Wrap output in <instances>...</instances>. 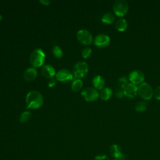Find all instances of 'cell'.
Masks as SVG:
<instances>
[{
    "label": "cell",
    "instance_id": "20",
    "mask_svg": "<svg viewBox=\"0 0 160 160\" xmlns=\"http://www.w3.org/2000/svg\"><path fill=\"white\" fill-rule=\"evenodd\" d=\"M147 107H148V103L146 101H141L136 103L135 106V110L137 112H141L144 111L147 109Z\"/></svg>",
    "mask_w": 160,
    "mask_h": 160
},
{
    "label": "cell",
    "instance_id": "7",
    "mask_svg": "<svg viewBox=\"0 0 160 160\" xmlns=\"http://www.w3.org/2000/svg\"><path fill=\"white\" fill-rule=\"evenodd\" d=\"M76 36L78 40L84 45H89L92 41V34L86 29H81L78 31Z\"/></svg>",
    "mask_w": 160,
    "mask_h": 160
},
{
    "label": "cell",
    "instance_id": "22",
    "mask_svg": "<svg viewBox=\"0 0 160 160\" xmlns=\"http://www.w3.org/2000/svg\"><path fill=\"white\" fill-rule=\"evenodd\" d=\"M30 118H31V112L29 111H24L20 115L19 121L21 122L24 123L28 121Z\"/></svg>",
    "mask_w": 160,
    "mask_h": 160
},
{
    "label": "cell",
    "instance_id": "6",
    "mask_svg": "<svg viewBox=\"0 0 160 160\" xmlns=\"http://www.w3.org/2000/svg\"><path fill=\"white\" fill-rule=\"evenodd\" d=\"M82 97L88 102H92L96 101L99 97V92L98 91L91 87L85 88L81 92Z\"/></svg>",
    "mask_w": 160,
    "mask_h": 160
},
{
    "label": "cell",
    "instance_id": "19",
    "mask_svg": "<svg viewBox=\"0 0 160 160\" xmlns=\"http://www.w3.org/2000/svg\"><path fill=\"white\" fill-rule=\"evenodd\" d=\"M115 20L114 16L111 12H106L103 14L101 21L105 24H112Z\"/></svg>",
    "mask_w": 160,
    "mask_h": 160
},
{
    "label": "cell",
    "instance_id": "3",
    "mask_svg": "<svg viewBox=\"0 0 160 160\" xmlns=\"http://www.w3.org/2000/svg\"><path fill=\"white\" fill-rule=\"evenodd\" d=\"M112 8L116 15L122 17L128 12L129 6L127 2L124 0H116L113 3Z\"/></svg>",
    "mask_w": 160,
    "mask_h": 160
},
{
    "label": "cell",
    "instance_id": "9",
    "mask_svg": "<svg viewBox=\"0 0 160 160\" xmlns=\"http://www.w3.org/2000/svg\"><path fill=\"white\" fill-rule=\"evenodd\" d=\"M110 42V38L104 34H99L97 35L94 39V44L99 48L107 47Z\"/></svg>",
    "mask_w": 160,
    "mask_h": 160
},
{
    "label": "cell",
    "instance_id": "11",
    "mask_svg": "<svg viewBox=\"0 0 160 160\" xmlns=\"http://www.w3.org/2000/svg\"><path fill=\"white\" fill-rule=\"evenodd\" d=\"M111 156L117 160H124L125 156L122 153L121 147L118 144H112L109 149Z\"/></svg>",
    "mask_w": 160,
    "mask_h": 160
},
{
    "label": "cell",
    "instance_id": "1",
    "mask_svg": "<svg viewBox=\"0 0 160 160\" xmlns=\"http://www.w3.org/2000/svg\"><path fill=\"white\" fill-rule=\"evenodd\" d=\"M43 102L42 94L37 91H31L26 96V102L28 109H39L43 104Z\"/></svg>",
    "mask_w": 160,
    "mask_h": 160
},
{
    "label": "cell",
    "instance_id": "18",
    "mask_svg": "<svg viewBox=\"0 0 160 160\" xmlns=\"http://www.w3.org/2000/svg\"><path fill=\"white\" fill-rule=\"evenodd\" d=\"M82 81L79 78H74L71 83V89L74 91H79L82 87Z\"/></svg>",
    "mask_w": 160,
    "mask_h": 160
},
{
    "label": "cell",
    "instance_id": "14",
    "mask_svg": "<svg viewBox=\"0 0 160 160\" xmlns=\"http://www.w3.org/2000/svg\"><path fill=\"white\" fill-rule=\"evenodd\" d=\"M38 75V71L34 68H29L25 70L23 73V78L27 81H34Z\"/></svg>",
    "mask_w": 160,
    "mask_h": 160
},
{
    "label": "cell",
    "instance_id": "21",
    "mask_svg": "<svg viewBox=\"0 0 160 160\" xmlns=\"http://www.w3.org/2000/svg\"><path fill=\"white\" fill-rule=\"evenodd\" d=\"M52 52L54 56L56 58H58V59L61 58L62 56V54H63L62 49L58 46H54L52 49Z\"/></svg>",
    "mask_w": 160,
    "mask_h": 160
},
{
    "label": "cell",
    "instance_id": "17",
    "mask_svg": "<svg viewBox=\"0 0 160 160\" xmlns=\"http://www.w3.org/2000/svg\"><path fill=\"white\" fill-rule=\"evenodd\" d=\"M115 27L118 31L122 32L126 29L128 27V23L124 19H119L115 23Z\"/></svg>",
    "mask_w": 160,
    "mask_h": 160
},
{
    "label": "cell",
    "instance_id": "8",
    "mask_svg": "<svg viewBox=\"0 0 160 160\" xmlns=\"http://www.w3.org/2000/svg\"><path fill=\"white\" fill-rule=\"evenodd\" d=\"M56 79L60 82H69L73 79V75L70 71L66 69H62L56 73Z\"/></svg>",
    "mask_w": 160,
    "mask_h": 160
},
{
    "label": "cell",
    "instance_id": "2",
    "mask_svg": "<svg viewBox=\"0 0 160 160\" xmlns=\"http://www.w3.org/2000/svg\"><path fill=\"white\" fill-rule=\"evenodd\" d=\"M44 61L45 54L41 49L37 48L31 53L29 61L34 68L41 67L44 64Z\"/></svg>",
    "mask_w": 160,
    "mask_h": 160
},
{
    "label": "cell",
    "instance_id": "12",
    "mask_svg": "<svg viewBox=\"0 0 160 160\" xmlns=\"http://www.w3.org/2000/svg\"><path fill=\"white\" fill-rule=\"evenodd\" d=\"M124 94L129 98H134L138 93V86L131 82L128 83L123 89Z\"/></svg>",
    "mask_w": 160,
    "mask_h": 160
},
{
    "label": "cell",
    "instance_id": "27",
    "mask_svg": "<svg viewBox=\"0 0 160 160\" xmlns=\"http://www.w3.org/2000/svg\"><path fill=\"white\" fill-rule=\"evenodd\" d=\"M56 83H57V79L54 78L50 79L48 82V84L49 88H52V87L55 86Z\"/></svg>",
    "mask_w": 160,
    "mask_h": 160
},
{
    "label": "cell",
    "instance_id": "26",
    "mask_svg": "<svg viewBox=\"0 0 160 160\" xmlns=\"http://www.w3.org/2000/svg\"><path fill=\"white\" fill-rule=\"evenodd\" d=\"M115 96H116V97H117L118 98H122L123 96H124L123 90L118 88V89L116 90V91H115Z\"/></svg>",
    "mask_w": 160,
    "mask_h": 160
},
{
    "label": "cell",
    "instance_id": "15",
    "mask_svg": "<svg viewBox=\"0 0 160 160\" xmlns=\"http://www.w3.org/2000/svg\"><path fill=\"white\" fill-rule=\"evenodd\" d=\"M92 83L96 89L101 90L104 88V86L105 85V81L102 76L97 75L93 78Z\"/></svg>",
    "mask_w": 160,
    "mask_h": 160
},
{
    "label": "cell",
    "instance_id": "25",
    "mask_svg": "<svg viewBox=\"0 0 160 160\" xmlns=\"http://www.w3.org/2000/svg\"><path fill=\"white\" fill-rule=\"evenodd\" d=\"M153 96L156 99L160 100V86H158L155 89V90L153 92Z\"/></svg>",
    "mask_w": 160,
    "mask_h": 160
},
{
    "label": "cell",
    "instance_id": "13",
    "mask_svg": "<svg viewBox=\"0 0 160 160\" xmlns=\"http://www.w3.org/2000/svg\"><path fill=\"white\" fill-rule=\"evenodd\" d=\"M41 73L45 78L48 79H51L56 75L54 68L49 64H46L42 67Z\"/></svg>",
    "mask_w": 160,
    "mask_h": 160
},
{
    "label": "cell",
    "instance_id": "10",
    "mask_svg": "<svg viewBox=\"0 0 160 160\" xmlns=\"http://www.w3.org/2000/svg\"><path fill=\"white\" fill-rule=\"evenodd\" d=\"M129 80L134 84H141L144 80V74L139 70H134L129 73Z\"/></svg>",
    "mask_w": 160,
    "mask_h": 160
},
{
    "label": "cell",
    "instance_id": "24",
    "mask_svg": "<svg viewBox=\"0 0 160 160\" xmlns=\"http://www.w3.org/2000/svg\"><path fill=\"white\" fill-rule=\"evenodd\" d=\"M91 52H92V50L90 48H86L83 49L81 52L82 57L84 59H87L90 56Z\"/></svg>",
    "mask_w": 160,
    "mask_h": 160
},
{
    "label": "cell",
    "instance_id": "28",
    "mask_svg": "<svg viewBox=\"0 0 160 160\" xmlns=\"http://www.w3.org/2000/svg\"><path fill=\"white\" fill-rule=\"evenodd\" d=\"M94 160H109L106 155H99L94 158Z\"/></svg>",
    "mask_w": 160,
    "mask_h": 160
},
{
    "label": "cell",
    "instance_id": "5",
    "mask_svg": "<svg viewBox=\"0 0 160 160\" xmlns=\"http://www.w3.org/2000/svg\"><path fill=\"white\" fill-rule=\"evenodd\" d=\"M153 89L147 82H142L138 87V93L144 100H149L153 96Z\"/></svg>",
    "mask_w": 160,
    "mask_h": 160
},
{
    "label": "cell",
    "instance_id": "23",
    "mask_svg": "<svg viewBox=\"0 0 160 160\" xmlns=\"http://www.w3.org/2000/svg\"><path fill=\"white\" fill-rule=\"evenodd\" d=\"M128 79L122 76L121 77L118 81V89H124V88L125 87V86L128 84Z\"/></svg>",
    "mask_w": 160,
    "mask_h": 160
},
{
    "label": "cell",
    "instance_id": "31",
    "mask_svg": "<svg viewBox=\"0 0 160 160\" xmlns=\"http://www.w3.org/2000/svg\"><path fill=\"white\" fill-rule=\"evenodd\" d=\"M115 160H117V159H115Z\"/></svg>",
    "mask_w": 160,
    "mask_h": 160
},
{
    "label": "cell",
    "instance_id": "16",
    "mask_svg": "<svg viewBox=\"0 0 160 160\" xmlns=\"http://www.w3.org/2000/svg\"><path fill=\"white\" fill-rule=\"evenodd\" d=\"M112 94V89L109 88H105L100 91L99 93V96L102 100L107 101L111 97Z\"/></svg>",
    "mask_w": 160,
    "mask_h": 160
},
{
    "label": "cell",
    "instance_id": "29",
    "mask_svg": "<svg viewBox=\"0 0 160 160\" xmlns=\"http://www.w3.org/2000/svg\"><path fill=\"white\" fill-rule=\"evenodd\" d=\"M39 2L43 5L48 6L50 4L51 1H49V0H39Z\"/></svg>",
    "mask_w": 160,
    "mask_h": 160
},
{
    "label": "cell",
    "instance_id": "4",
    "mask_svg": "<svg viewBox=\"0 0 160 160\" xmlns=\"http://www.w3.org/2000/svg\"><path fill=\"white\" fill-rule=\"evenodd\" d=\"M88 72V65L86 62L79 61L76 63L72 68L73 75L75 78L81 79L84 78Z\"/></svg>",
    "mask_w": 160,
    "mask_h": 160
},
{
    "label": "cell",
    "instance_id": "30",
    "mask_svg": "<svg viewBox=\"0 0 160 160\" xmlns=\"http://www.w3.org/2000/svg\"><path fill=\"white\" fill-rule=\"evenodd\" d=\"M2 19V16L0 14V21H1Z\"/></svg>",
    "mask_w": 160,
    "mask_h": 160
}]
</instances>
